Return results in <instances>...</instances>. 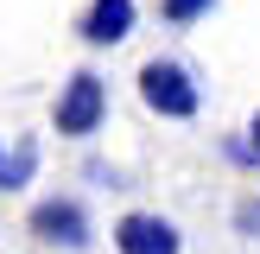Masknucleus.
<instances>
[{
  "mask_svg": "<svg viewBox=\"0 0 260 254\" xmlns=\"http://www.w3.org/2000/svg\"><path fill=\"white\" fill-rule=\"evenodd\" d=\"M140 102L152 114H165V121H190L203 108V89H197L184 57H146L140 64Z\"/></svg>",
  "mask_w": 260,
  "mask_h": 254,
  "instance_id": "nucleus-1",
  "label": "nucleus"
},
{
  "mask_svg": "<svg viewBox=\"0 0 260 254\" xmlns=\"http://www.w3.org/2000/svg\"><path fill=\"white\" fill-rule=\"evenodd\" d=\"M102 121H108V83L95 70H70L63 89H57V102H51V127L63 140H95Z\"/></svg>",
  "mask_w": 260,
  "mask_h": 254,
  "instance_id": "nucleus-2",
  "label": "nucleus"
},
{
  "mask_svg": "<svg viewBox=\"0 0 260 254\" xmlns=\"http://www.w3.org/2000/svg\"><path fill=\"white\" fill-rule=\"evenodd\" d=\"M25 223H32V235L45 241V248H63V254H83L89 235H95V223H89V203H83V197H38Z\"/></svg>",
  "mask_w": 260,
  "mask_h": 254,
  "instance_id": "nucleus-3",
  "label": "nucleus"
},
{
  "mask_svg": "<svg viewBox=\"0 0 260 254\" xmlns=\"http://www.w3.org/2000/svg\"><path fill=\"white\" fill-rule=\"evenodd\" d=\"M114 254H184V235L159 210H127L114 223Z\"/></svg>",
  "mask_w": 260,
  "mask_h": 254,
  "instance_id": "nucleus-4",
  "label": "nucleus"
},
{
  "mask_svg": "<svg viewBox=\"0 0 260 254\" xmlns=\"http://www.w3.org/2000/svg\"><path fill=\"white\" fill-rule=\"evenodd\" d=\"M134 19H140L134 0H89L83 19H76V32H83L89 51H108V45H121V38L134 32Z\"/></svg>",
  "mask_w": 260,
  "mask_h": 254,
  "instance_id": "nucleus-5",
  "label": "nucleus"
},
{
  "mask_svg": "<svg viewBox=\"0 0 260 254\" xmlns=\"http://www.w3.org/2000/svg\"><path fill=\"white\" fill-rule=\"evenodd\" d=\"M38 172V140H13L7 159H0V190H25Z\"/></svg>",
  "mask_w": 260,
  "mask_h": 254,
  "instance_id": "nucleus-6",
  "label": "nucleus"
},
{
  "mask_svg": "<svg viewBox=\"0 0 260 254\" xmlns=\"http://www.w3.org/2000/svg\"><path fill=\"white\" fill-rule=\"evenodd\" d=\"M203 13H216V0H159V19L165 25H197Z\"/></svg>",
  "mask_w": 260,
  "mask_h": 254,
  "instance_id": "nucleus-7",
  "label": "nucleus"
},
{
  "mask_svg": "<svg viewBox=\"0 0 260 254\" xmlns=\"http://www.w3.org/2000/svg\"><path fill=\"white\" fill-rule=\"evenodd\" d=\"M235 223H241V235H260V203H241Z\"/></svg>",
  "mask_w": 260,
  "mask_h": 254,
  "instance_id": "nucleus-8",
  "label": "nucleus"
},
{
  "mask_svg": "<svg viewBox=\"0 0 260 254\" xmlns=\"http://www.w3.org/2000/svg\"><path fill=\"white\" fill-rule=\"evenodd\" d=\"M248 140H254V152H260V114H254V121H248Z\"/></svg>",
  "mask_w": 260,
  "mask_h": 254,
  "instance_id": "nucleus-9",
  "label": "nucleus"
},
{
  "mask_svg": "<svg viewBox=\"0 0 260 254\" xmlns=\"http://www.w3.org/2000/svg\"><path fill=\"white\" fill-rule=\"evenodd\" d=\"M0 159H7V152H0Z\"/></svg>",
  "mask_w": 260,
  "mask_h": 254,
  "instance_id": "nucleus-10",
  "label": "nucleus"
}]
</instances>
